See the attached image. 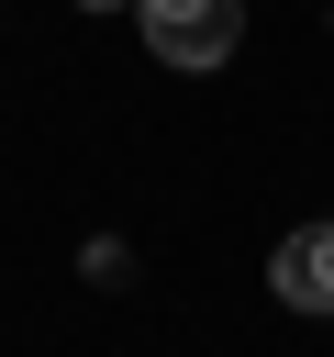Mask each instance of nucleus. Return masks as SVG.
I'll return each mask as SVG.
<instances>
[{
  "label": "nucleus",
  "mask_w": 334,
  "mask_h": 357,
  "mask_svg": "<svg viewBox=\"0 0 334 357\" xmlns=\"http://www.w3.org/2000/svg\"><path fill=\"white\" fill-rule=\"evenodd\" d=\"M78 11H134V0H78Z\"/></svg>",
  "instance_id": "7ed1b4c3"
},
{
  "label": "nucleus",
  "mask_w": 334,
  "mask_h": 357,
  "mask_svg": "<svg viewBox=\"0 0 334 357\" xmlns=\"http://www.w3.org/2000/svg\"><path fill=\"white\" fill-rule=\"evenodd\" d=\"M267 290H278L289 312H334V223H301V234H278V257H267Z\"/></svg>",
  "instance_id": "f03ea898"
},
{
  "label": "nucleus",
  "mask_w": 334,
  "mask_h": 357,
  "mask_svg": "<svg viewBox=\"0 0 334 357\" xmlns=\"http://www.w3.org/2000/svg\"><path fill=\"white\" fill-rule=\"evenodd\" d=\"M134 22L156 45V67H189V78L245 45V0H134Z\"/></svg>",
  "instance_id": "f257e3e1"
}]
</instances>
